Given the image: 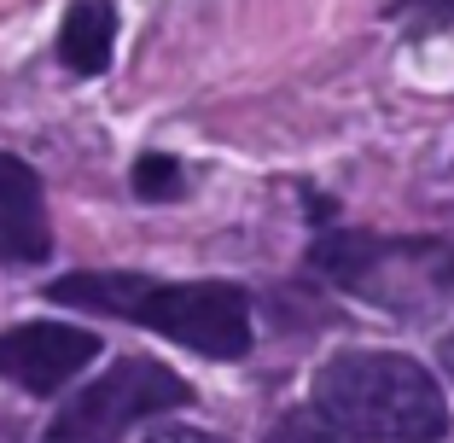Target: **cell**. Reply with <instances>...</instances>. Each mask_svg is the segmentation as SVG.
<instances>
[{
  "label": "cell",
  "mask_w": 454,
  "mask_h": 443,
  "mask_svg": "<svg viewBox=\"0 0 454 443\" xmlns=\"http://www.w3.org/2000/svg\"><path fill=\"white\" fill-rule=\"evenodd\" d=\"M111 47H117V6L111 0H76L65 12L59 29V59L76 76H99L111 65Z\"/></svg>",
  "instance_id": "52a82bcc"
},
{
  "label": "cell",
  "mask_w": 454,
  "mask_h": 443,
  "mask_svg": "<svg viewBox=\"0 0 454 443\" xmlns=\"http://www.w3.org/2000/svg\"><path fill=\"white\" fill-rule=\"evenodd\" d=\"M53 251V222H47V193L41 175L24 158L0 152V263H47Z\"/></svg>",
  "instance_id": "8992f818"
},
{
  "label": "cell",
  "mask_w": 454,
  "mask_h": 443,
  "mask_svg": "<svg viewBox=\"0 0 454 443\" xmlns=\"http://www.w3.org/2000/svg\"><path fill=\"white\" fill-rule=\"evenodd\" d=\"M309 269H321L349 297L390 315H431L454 297V245L431 233L385 240V233H326L309 251Z\"/></svg>",
  "instance_id": "3957f363"
},
{
  "label": "cell",
  "mask_w": 454,
  "mask_h": 443,
  "mask_svg": "<svg viewBox=\"0 0 454 443\" xmlns=\"http://www.w3.org/2000/svg\"><path fill=\"white\" fill-rule=\"evenodd\" d=\"M134 193L152 199V204L181 199V193H187V170H181V158H169V152H140V158H134Z\"/></svg>",
  "instance_id": "ba28073f"
},
{
  "label": "cell",
  "mask_w": 454,
  "mask_h": 443,
  "mask_svg": "<svg viewBox=\"0 0 454 443\" xmlns=\"http://www.w3.org/2000/svg\"><path fill=\"white\" fill-rule=\"evenodd\" d=\"M181 403H192L181 374H169L152 356H122L106 379H94L88 391H76L59 408V420L47 426L41 443H122L129 426L163 415V408H181Z\"/></svg>",
  "instance_id": "277c9868"
},
{
  "label": "cell",
  "mask_w": 454,
  "mask_h": 443,
  "mask_svg": "<svg viewBox=\"0 0 454 443\" xmlns=\"http://www.w3.org/2000/svg\"><path fill=\"white\" fill-rule=\"evenodd\" d=\"M146 443H227V438H210V431H192V426H163Z\"/></svg>",
  "instance_id": "8fae6325"
},
{
  "label": "cell",
  "mask_w": 454,
  "mask_h": 443,
  "mask_svg": "<svg viewBox=\"0 0 454 443\" xmlns=\"http://www.w3.org/2000/svg\"><path fill=\"white\" fill-rule=\"evenodd\" d=\"M390 24H402L408 36L454 29V0H390Z\"/></svg>",
  "instance_id": "9c48e42d"
},
{
  "label": "cell",
  "mask_w": 454,
  "mask_h": 443,
  "mask_svg": "<svg viewBox=\"0 0 454 443\" xmlns=\"http://www.w3.org/2000/svg\"><path fill=\"white\" fill-rule=\"evenodd\" d=\"M99 356V338L88 327H65V321H24L0 333V379L35 391H59L65 379H76L82 368Z\"/></svg>",
  "instance_id": "5b68a950"
},
{
  "label": "cell",
  "mask_w": 454,
  "mask_h": 443,
  "mask_svg": "<svg viewBox=\"0 0 454 443\" xmlns=\"http://www.w3.org/2000/svg\"><path fill=\"white\" fill-rule=\"evenodd\" d=\"M268 443H344V438H338L315 408H297V415H286L280 426L268 431Z\"/></svg>",
  "instance_id": "30bf717a"
},
{
  "label": "cell",
  "mask_w": 454,
  "mask_h": 443,
  "mask_svg": "<svg viewBox=\"0 0 454 443\" xmlns=\"http://www.w3.org/2000/svg\"><path fill=\"white\" fill-rule=\"evenodd\" d=\"M442 362H449V368H454V333H449V344H442Z\"/></svg>",
  "instance_id": "7c38bea8"
},
{
  "label": "cell",
  "mask_w": 454,
  "mask_h": 443,
  "mask_svg": "<svg viewBox=\"0 0 454 443\" xmlns=\"http://www.w3.org/2000/svg\"><path fill=\"white\" fill-rule=\"evenodd\" d=\"M315 415L344 443H437L449 431L442 385L396 350H344L315 379Z\"/></svg>",
  "instance_id": "7a4b0ae2"
},
{
  "label": "cell",
  "mask_w": 454,
  "mask_h": 443,
  "mask_svg": "<svg viewBox=\"0 0 454 443\" xmlns=\"http://www.w3.org/2000/svg\"><path fill=\"white\" fill-rule=\"evenodd\" d=\"M53 304L122 315L175 344L233 362L251 350V297L233 281H152V274H65L47 286Z\"/></svg>",
  "instance_id": "6da1fadb"
}]
</instances>
